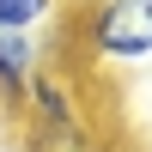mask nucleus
Returning a JSON list of instances; mask_svg holds the SVG:
<instances>
[{"instance_id": "f257e3e1", "label": "nucleus", "mask_w": 152, "mask_h": 152, "mask_svg": "<svg viewBox=\"0 0 152 152\" xmlns=\"http://www.w3.org/2000/svg\"><path fill=\"white\" fill-rule=\"evenodd\" d=\"M79 49L91 61H110V67L152 61V0H85Z\"/></svg>"}, {"instance_id": "f03ea898", "label": "nucleus", "mask_w": 152, "mask_h": 152, "mask_svg": "<svg viewBox=\"0 0 152 152\" xmlns=\"http://www.w3.org/2000/svg\"><path fill=\"white\" fill-rule=\"evenodd\" d=\"M18 104L31 110L37 122H49L43 134H55V140H67V134H79V110H73V97H67V79H61L55 67H37L31 79H24Z\"/></svg>"}, {"instance_id": "7ed1b4c3", "label": "nucleus", "mask_w": 152, "mask_h": 152, "mask_svg": "<svg viewBox=\"0 0 152 152\" xmlns=\"http://www.w3.org/2000/svg\"><path fill=\"white\" fill-rule=\"evenodd\" d=\"M43 67L37 61V43H31V31H0V85H6V97L18 104V91H24V79Z\"/></svg>"}, {"instance_id": "20e7f679", "label": "nucleus", "mask_w": 152, "mask_h": 152, "mask_svg": "<svg viewBox=\"0 0 152 152\" xmlns=\"http://www.w3.org/2000/svg\"><path fill=\"white\" fill-rule=\"evenodd\" d=\"M61 12V0H0V31H37Z\"/></svg>"}, {"instance_id": "39448f33", "label": "nucleus", "mask_w": 152, "mask_h": 152, "mask_svg": "<svg viewBox=\"0 0 152 152\" xmlns=\"http://www.w3.org/2000/svg\"><path fill=\"white\" fill-rule=\"evenodd\" d=\"M43 152H104V146H91V140H79V134H67V140H49Z\"/></svg>"}, {"instance_id": "423d86ee", "label": "nucleus", "mask_w": 152, "mask_h": 152, "mask_svg": "<svg viewBox=\"0 0 152 152\" xmlns=\"http://www.w3.org/2000/svg\"><path fill=\"white\" fill-rule=\"evenodd\" d=\"M6 104H12V97H6V85H0V110H6Z\"/></svg>"}]
</instances>
